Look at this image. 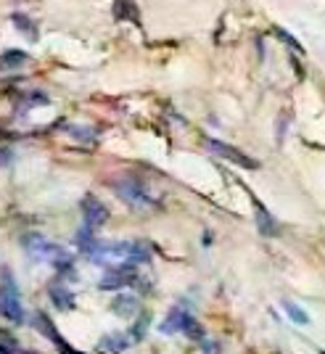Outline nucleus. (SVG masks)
<instances>
[{"label": "nucleus", "mask_w": 325, "mask_h": 354, "mask_svg": "<svg viewBox=\"0 0 325 354\" xmlns=\"http://www.w3.org/2000/svg\"><path fill=\"white\" fill-rule=\"evenodd\" d=\"M272 35H275V37H281L283 43L288 45L291 50H296V53H304V48H301V43H299L296 37H291V35H288V32L283 30V27H275V30H272Z\"/></svg>", "instance_id": "2eb2a0df"}, {"label": "nucleus", "mask_w": 325, "mask_h": 354, "mask_svg": "<svg viewBox=\"0 0 325 354\" xmlns=\"http://www.w3.org/2000/svg\"><path fill=\"white\" fill-rule=\"evenodd\" d=\"M24 61H27V56H24V53H16V50L3 56V64H11V66H14V64H24Z\"/></svg>", "instance_id": "a211bd4d"}, {"label": "nucleus", "mask_w": 325, "mask_h": 354, "mask_svg": "<svg viewBox=\"0 0 325 354\" xmlns=\"http://www.w3.org/2000/svg\"><path fill=\"white\" fill-rule=\"evenodd\" d=\"M135 281H138V267H111V270H106V275L101 278V288L104 291H117V288L133 286Z\"/></svg>", "instance_id": "39448f33"}, {"label": "nucleus", "mask_w": 325, "mask_h": 354, "mask_svg": "<svg viewBox=\"0 0 325 354\" xmlns=\"http://www.w3.org/2000/svg\"><path fill=\"white\" fill-rule=\"evenodd\" d=\"M204 143H207L209 151H214V153H217V156H222V159L238 164V167H243V169H257V162H254V159H249L243 151L228 146V143H220V140H212V138H207Z\"/></svg>", "instance_id": "423d86ee"}, {"label": "nucleus", "mask_w": 325, "mask_h": 354, "mask_svg": "<svg viewBox=\"0 0 325 354\" xmlns=\"http://www.w3.org/2000/svg\"><path fill=\"white\" fill-rule=\"evenodd\" d=\"M14 21L19 24V27H21V32H24L27 37H32V40L37 37V32H35V24H30V21H27V19H24L21 14H16V16H14Z\"/></svg>", "instance_id": "f3484780"}, {"label": "nucleus", "mask_w": 325, "mask_h": 354, "mask_svg": "<svg viewBox=\"0 0 325 354\" xmlns=\"http://www.w3.org/2000/svg\"><path fill=\"white\" fill-rule=\"evenodd\" d=\"M24 251L30 254L32 259H37V262L53 265L56 272H72V254L64 246H59V243H53L45 236H40V233L24 236Z\"/></svg>", "instance_id": "f257e3e1"}, {"label": "nucleus", "mask_w": 325, "mask_h": 354, "mask_svg": "<svg viewBox=\"0 0 325 354\" xmlns=\"http://www.w3.org/2000/svg\"><path fill=\"white\" fill-rule=\"evenodd\" d=\"M317 354H325V352H323V349H320V352H317Z\"/></svg>", "instance_id": "aec40b11"}, {"label": "nucleus", "mask_w": 325, "mask_h": 354, "mask_svg": "<svg viewBox=\"0 0 325 354\" xmlns=\"http://www.w3.org/2000/svg\"><path fill=\"white\" fill-rule=\"evenodd\" d=\"M35 323H37V328L43 330L45 336H48V339L53 341L56 346H59L61 354H82V352H77V349H74V346H72V344H69L66 339H61L59 330H56V325L50 323V317H48V315H43V312H37V315H35Z\"/></svg>", "instance_id": "0eeeda50"}, {"label": "nucleus", "mask_w": 325, "mask_h": 354, "mask_svg": "<svg viewBox=\"0 0 325 354\" xmlns=\"http://www.w3.org/2000/svg\"><path fill=\"white\" fill-rule=\"evenodd\" d=\"M283 310H286V315H288V317H291L296 325H307V323H310L307 312L301 310L299 304H294V301H283Z\"/></svg>", "instance_id": "4468645a"}, {"label": "nucleus", "mask_w": 325, "mask_h": 354, "mask_svg": "<svg viewBox=\"0 0 325 354\" xmlns=\"http://www.w3.org/2000/svg\"><path fill=\"white\" fill-rule=\"evenodd\" d=\"M252 204H254V212H257V227H259V233H262V236H275V233H278V222H275V217L262 207L259 198H252Z\"/></svg>", "instance_id": "9d476101"}, {"label": "nucleus", "mask_w": 325, "mask_h": 354, "mask_svg": "<svg viewBox=\"0 0 325 354\" xmlns=\"http://www.w3.org/2000/svg\"><path fill=\"white\" fill-rule=\"evenodd\" d=\"M0 317H6L8 323H24L27 312L21 304V291L16 283L14 272L8 267H0Z\"/></svg>", "instance_id": "f03ea898"}, {"label": "nucleus", "mask_w": 325, "mask_h": 354, "mask_svg": "<svg viewBox=\"0 0 325 354\" xmlns=\"http://www.w3.org/2000/svg\"><path fill=\"white\" fill-rule=\"evenodd\" d=\"M80 209H82V217H85V227L93 230V233L109 222V209H106L104 201H98L95 196H85Z\"/></svg>", "instance_id": "20e7f679"}, {"label": "nucleus", "mask_w": 325, "mask_h": 354, "mask_svg": "<svg viewBox=\"0 0 325 354\" xmlns=\"http://www.w3.org/2000/svg\"><path fill=\"white\" fill-rule=\"evenodd\" d=\"M0 354H24V349H21L11 336L0 333Z\"/></svg>", "instance_id": "dca6fc26"}, {"label": "nucleus", "mask_w": 325, "mask_h": 354, "mask_svg": "<svg viewBox=\"0 0 325 354\" xmlns=\"http://www.w3.org/2000/svg\"><path fill=\"white\" fill-rule=\"evenodd\" d=\"M114 16H117L119 21H133V24H140V14H138L135 0H114Z\"/></svg>", "instance_id": "ddd939ff"}, {"label": "nucleus", "mask_w": 325, "mask_h": 354, "mask_svg": "<svg viewBox=\"0 0 325 354\" xmlns=\"http://www.w3.org/2000/svg\"><path fill=\"white\" fill-rule=\"evenodd\" d=\"M111 188H114V193H117L127 207H133V209H148L156 204V201L151 198V193H148L146 183L138 180V177H119V180L111 183Z\"/></svg>", "instance_id": "7ed1b4c3"}, {"label": "nucleus", "mask_w": 325, "mask_h": 354, "mask_svg": "<svg viewBox=\"0 0 325 354\" xmlns=\"http://www.w3.org/2000/svg\"><path fill=\"white\" fill-rule=\"evenodd\" d=\"M188 317H191V312L175 307V310H169V315H167V317L162 320L159 330H162L164 336H172V333H183V328H185V323H188Z\"/></svg>", "instance_id": "1a4fd4ad"}, {"label": "nucleus", "mask_w": 325, "mask_h": 354, "mask_svg": "<svg viewBox=\"0 0 325 354\" xmlns=\"http://www.w3.org/2000/svg\"><path fill=\"white\" fill-rule=\"evenodd\" d=\"M11 159H14V153H11L8 148H0V167H8Z\"/></svg>", "instance_id": "6ab92c4d"}, {"label": "nucleus", "mask_w": 325, "mask_h": 354, "mask_svg": "<svg viewBox=\"0 0 325 354\" xmlns=\"http://www.w3.org/2000/svg\"><path fill=\"white\" fill-rule=\"evenodd\" d=\"M48 296H50V301L59 307L61 312H69L74 310V294L64 286V283H50V288H48Z\"/></svg>", "instance_id": "9b49d317"}, {"label": "nucleus", "mask_w": 325, "mask_h": 354, "mask_svg": "<svg viewBox=\"0 0 325 354\" xmlns=\"http://www.w3.org/2000/svg\"><path fill=\"white\" fill-rule=\"evenodd\" d=\"M111 312L119 315V317H127V320H133L140 315V301H138V296L133 294H119L114 301H111Z\"/></svg>", "instance_id": "6e6552de"}, {"label": "nucleus", "mask_w": 325, "mask_h": 354, "mask_svg": "<svg viewBox=\"0 0 325 354\" xmlns=\"http://www.w3.org/2000/svg\"><path fill=\"white\" fill-rule=\"evenodd\" d=\"M130 344H133V341H130V336H124V333H109V336H104V339L98 341V352L101 354H122Z\"/></svg>", "instance_id": "f8f14e48"}]
</instances>
